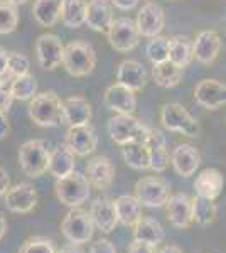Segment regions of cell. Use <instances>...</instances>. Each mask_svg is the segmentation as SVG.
I'll list each match as a JSON object with an SVG mask.
<instances>
[{
  "mask_svg": "<svg viewBox=\"0 0 226 253\" xmlns=\"http://www.w3.org/2000/svg\"><path fill=\"white\" fill-rule=\"evenodd\" d=\"M66 145L71 149V152L75 156L85 157L93 154L98 145V135L91 124L69 126L66 133Z\"/></svg>",
  "mask_w": 226,
  "mask_h": 253,
  "instance_id": "5bb4252c",
  "label": "cell"
},
{
  "mask_svg": "<svg viewBox=\"0 0 226 253\" xmlns=\"http://www.w3.org/2000/svg\"><path fill=\"white\" fill-rule=\"evenodd\" d=\"M171 164L179 175L191 177V175L196 174L198 167L201 166V154L194 145L181 144L171 154Z\"/></svg>",
  "mask_w": 226,
  "mask_h": 253,
  "instance_id": "ac0fdd59",
  "label": "cell"
},
{
  "mask_svg": "<svg viewBox=\"0 0 226 253\" xmlns=\"http://www.w3.org/2000/svg\"><path fill=\"white\" fill-rule=\"evenodd\" d=\"M19 253H56V247L52 240L44 238V236H36V238L27 240L20 247Z\"/></svg>",
  "mask_w": 226,
  "mask_h": 253,
  "instance_id": "f35d334b",
  "label": "cell"
},
{
  "mask_svg": "<svg viewBox=\"0 0 226 253\" xmlns=\"http://www.w3.org/2000/svg\"><path fill=\"white\" fill-rule=\"evenodd\" d=\"M90 216H91V221L94 224V228L101 231V233H112L117 228L118 219L117 213H115V206L113 201L105 196L93 199L91 206H90Z\"/></svg>",
  "mask_w": 226,
  "mask_h": 253,
  "instance_id": "e0dca14e",
  "label": "cell"
},
{
  "mask_svg": "<svg viewBox=\"0 0 226 253\" xmlns=\"http://www.w3.org/2000/svg\"><path fill=\"white\" fill-rule=\"evenodd\" d=\"M145 52H147V58L152 61V64L167 61V54H169V39L162 38V36L150 38Z\"/></svg>",
  "mask_w": 226,
  "mask_h": 253,
  "instance_id": "8d00e7d4",
  "label": "cell"
},
{
  "mask_svg": "<svg viewBox=\"0 0 226 253\" xmlns=\"http://www.w3.org/2000/svg\"><path fill=\"white\" fill-rule=\"evenodd\" d=\"M127 253H155V247H150V245L138 242V240H134L129 247V252Z\"/></svg>",
  "mask_w": 226,
  "mask_h": 253,
  "instance_id": "b9f144b4",
  "label": "cell"
},
{
  "mask_svg": "<svg viewBox=\"0 0 226 253\" xmlns=\"http://www.w3.org/2000/svg\"><path fill=\"white\" fill-rule=\"evenodd\" d=\"M113 22V9L110 0H90L86 3L85 24L96 32H106Z\"/></svg>",
  "mask_w": 226,
  "mask_h": 253,
  "instance_id": "d6986e66",
  "label": "cell"
},
{
  "mask_svg": "<svg viewBox=\"0 0 226 253\" xmlns=\"http://www.w3.org/2000/svg\"><path fill=\"white\" fill-rule=\"evenodd\" d=\"M105 105L110 110L117 113H125V115H132L137 108V96L132 89L122 86V84L115 83L105 91Z\"/></svg>",
  "mask_w": 226,
  "mask_h": 253,
  "instance_id": "ffe728a7",
  "label": "cell"
},
{
  "mask_svg": "<svg viewBox=\"0 0 226 253\" xmlns=\"http://www.w3.org/2000/svg\"><path fill=\"white\" fill-rule=\"evenodd\" d=\"M10 187V177L7 174V170L0 169V196L5 194V191Z\"/></svg>",
  "mask_w": 226,
  "mask_h": 253,
  "instance_id": "ee69618b",
  "label": "cell"
},
{
  "mask_svg": "<svg viewBox=\"0 0 226 253\" xmlns=\"http://www.w3.org/2000/svg\"><path fill=\"white\" fill-rule=\"evenodd\" d=\"M61 0H36L32 15L43 27H52L59 20Z\"/></svg>",
  "mask_w": 226,
  "mask_h": 253,
  "instance_id": "d6a6232c",
  "label": "cell"
},
{
  "mask_svg": "<svg viewBox=\"0 0 226 253\" xmlns=\"http://www.w3.org/2000/svg\"><path fill=\"white\" fill-rule=\"evenodd\" d=\"M7 56H9L7 49L3 46H0V78L7 73Z\"/></svg>",
  "mask_w": 226,
  "mask_h": 253,
  "instance_id": "bcb514c9",
  "label": "cell"
},
{
  "mask_svg": "<svg viewBox=\"0 0 226 253\" xmlns=\"http://www.w3.org/2000/svg\"><path fill=\"white\" fill-rule=\"evenodd\" d=\"M75 154L66 144H59L51 150L47 162V170L56 179H61L64 175L71 174L75 170Z\"/></svg>",
  "mask_w": 226,
  "mask_h": 253,
  "instance_id": "484cf974",
  "label": "cell"
},
{
  "mask_svg": "<svg viewBox=\"0 0 226 253\" xmlns=\"http://www.w3.org/2000/svg\"><path fill=\"white\" fill-rule=\"evenodd\" d=\"M122 156L123 161L129 167L135 170H145L149 169L150 164V154L149 147L145 144H138V142H130V144L122 145Z\"/></svg>",
  "mask_w": 226,
  "mask_h": 253,
  "instance_id": "1f68e13d",
  "label": "cell"
},
{
  "mask_svg": "<svg viewBox=\"0 0 226 253\" xmlns=\"http://www.w3.org/2000/svg\"><path fill=\"white\" fill-rule=\"evenodd\" d=\"M117 83L132 89V91H138V89H142L147 83L145 68L135 59L122 61L117 69Z\"/></svg>",
  "mask_w": 226,
  "mask_h": 253,
  "instance_id": "603a6c76",
  "label": "cell"
},
{
  "mask_svg": "<svg viewBox=\"0 0 226 253\" xmlns=\"http://www.w3.org/2000/svg\"><path fill=\"white\" fill-rule=\"evenodd\" d=\"M110 3L120 10H130L138 3V0H110Z\"/></svg>",
  "mask_w": 226,
  "mask_h": 253,
  "instance_id": "7bdbcfd3",
  "label": "cell"
},
{
  "mask_svg": "<svg viewBox=\"0 0 226 253\" xmlns=\"http://www.w3.org/2000/svg\"><path fill=\"white\" fill-rule=\"evenodd\" d=\"M167 59L179 68H186L192 61V41L187 36H174L169 39V54Z\"/></svg>",
  "mask_w": 226,
  "mask_h": 253,
  "instance_id": "f546056e",
  "label": "cell"
},
{
  "mask_svg": "<svg viewBox=\"0 0 226 253\" xmlns=\"http://www.w3.org/2000/svg\"><path fill=\"white\" fill-rule=\"evenodd\" d=\"M194 98L201 107L218 110L226 103V86L218 80H203L196 84Z\"/></svg>",
  "mask_w": 226,
  "mask_h": 253,
  "instance_id": "2e32d148",
  "label": "cell"
},
{
  "mask_svg": "<svg viewBox=\"0 0 226 253\" xmlns=\"http://www.w3.org/2000/svg\"><path fill=\"white\" fill-rule=\"evenodd\" d=\"M113 206L118 223H122L123 226H134L142 218V205L138 203V199L135 196H118L113 201Z\"/></svg>",
  "mask_w": 226,
  "mask_h": 253,
  "instance_id": "4316f807",
  "label": "cell"
},
{
  "mask_svg": "<svg viewBox=\"0 0 226 253\" xmlns=\"http://www.w3.org/2000/svg\"><path fill=\"white\" fill-rule=\"evenodd\" d=\"M61 231L69 243L85 245L93 238L94 224L88 211L81 208H71L61 221Z\"/></svg>",
  "mask_w": 226,
  "mask_h": 253,
  "instance_id": "8992f818",
  "label": "cell"
},
{
  "mask_svg": "<svg viewBox=\"0 0 226 253\" xmlns=\"http://www.w3.org/2000/svg\"><path fill=\"white\" fill-rule=\"evenodd\" d=\"M63 41L56 34H49V32L41 34L36 41V56H38L41 68L49 69V71L56 69L63 59Z\"/></svg>",
  "mask_w": 226,
  "mask_h": 253,
  "instance_id": "8fae6325",
  "label": "cell"
},
{
  "mask_svg": "<svg viewBox=\"0 0 226 253\" xmlns=\"http://www.w3.org/2000/svg\"><path fill=\"white\" fill-rule=\"evenodd\" d=\"M108 133L112 140L118 145H125L130 144V142L145 144L147 138H149L150 128L134 115L117 113L108 122Z\"/></svg>",
  "mask_w": 226,
  "mask_h": 253,
  "instance_id": "277c9868",
  "label": "cell"
},
{
  "mask_svg": "<svg viewBox=\"0 0 226 253\" xmlns=\"http://www.w3.org/2000/svg\"><path fill=\"white\" fill-rule=\"evenodd\" d=\"M9 84H7L5 80H0V112L2 113L9 112L12 107V101H14V96H12V93H10Z\"/></svg>",
  "mask_w": 226,
  "mask_h": 253,
  "instance_id": "ab89813d",
  "label": "cell"
},
{
  "mask_svg": "<svg viewBox=\"0 0 226 253\" xmlns=\"http://www.w3.org/2000/svg\"><path fill=\"white\" fill-rule=\"evenodd\" d=\"M86 2L85 0H61L59 17L69 29H78L85 24Z\"/></svg>",
  "mask_w": 226,
  "mask_h": 253,
  "instance_id": "4dcf8cb0",
  "label": "cell"
},
{
  "mask_svg": "<svg viewBox=\"0 0 226 253\" xmlns=\"http://www.w3.org/2000/svg\"><path fill=\"white\" fill-rule=\"evenodd\" d=\"M56 253H85L83 252V248H81V245H68V247H64V248H61L59 252H56Z\"/></svg>",
  "mask_w": 226,
  "mask_h": 253,
  "instance_id": "7dc6e473",
  "label": "cell"
},
{
  "mask_svg": "<svg viewBox=\"0 0 226 253\" xmlns=\"http://www.w3.org/2000/svg\"><path fill=\"white\" fill-rule=\"evenodd\" d=\"M7 133H9V118H7V113L0 112V140L5 138Z\"/></svg>",
  "mask_w": 226,
  "mask_h": 253,
  "instance_id": "f6af8a7d",
  "label": "cell"
},
{
  "mask_svg": "<svg viewBox=\"0 0 226 253\" xmlns=\"http://www.w3.org/2000/svg\"><path fill=\"white\" fill-rule=\"evenodd\" d=\"M164 26H166V15L159 3L147 2L145 5L138 10L137 20H135V27L138 31V36L143 38H155L160 36Z\"/></svg>",
  "mask_w": 226,
  "mask_h": 253,
  "instance_id": "30bf717a",
  "label": "cell"
},
{
  "mask_svg": "<svg viewBox=\"0 0 226 253\" xmlns=\"http://www.w3.org/2000/svg\"><path fill=\"white\" fill-rule=\"evenodd\" d=\"M9 88H10V93H12V96H14V100L27 101L38 93V81H36V78L32 75L26 73V75L12 78Z\"/></svg>",
  "mask_w": 226,
  "mask_h": 253,
  "instance_id": "e575fe53",
  "label": "cell"
},
{
  "mask_svg": "<svg viewBox=\"0 0 226 253\" xmlns=\"http://www.w3.org/2000/svg\"><path fill=\"white\" fill-rule=\"evenodd\" d=\"M61 64L75 78L88 76L96 66V52L91 44L85 41H71L63 49Z\"/></svg>",
  "mask_w": 226,
  "mask_h": 253,
  "instance_id": "7a4b0ae2",
  "label": "cell"
},
{
  "mask_svg": "<svg viewBox=\"0 0 226 253\" xmlns=\"http://www.w3.org/2000/svg\"><path fill=\"white\" fill-rule=\"evenodd\" d=\"M29 117L39 126H59L64 124L63 101L56 91L36 93L31 98Z\"/></svg>",
  "mask_w": 226,
  "mask_h": 253,
  "instance_id": "6da1fadb",
  "label": "cell"
},
{
  "mask_svg": "<svg viewBox=\"0 0 226 253\" xmlns=\"http://www.w3.org/2000/svg\"><path fill=\"white\" fill-rule=\"evenodd\" d=\"M56 196L64 206L80 208L90 198V184L85 174L73 170L71 174L56 179Z\"/></svg>",
  "mask_w": 226,
  "mask_h": 253,
  "instance_id": "5b68a950",
  "label": "cell"
},
{
  "mask_svg": "<svg viewBox=\"0 0 226 253\" xmlns=\"http://www.w3.org/2000/svg\"><path fill=\"white\" fill-rule=\"evenodd\" d=\"M134 240L157 248L164 242V228L152 218H140L134 224Z\"/></svg>",
  "mask_w": 226,
  "mask_h": 253,
  "instance_id": "83f0119b",
  "label": "cell"
},
{
  "mask_svg": "<svg viewBox=\"0 0 226 253\" xmlns=\"http://www.w3.org/2000/svg\"><path fill=\"white\" fill-rule=\"evenodd\" d=\"M182 76H184V69L176 66L169 59L154 64V68H152V78H154L155 84H159L162 88L178 86L181 81H182Z\"/></svg>",
  "mask_w": 226,
  "mask_h": 253,
  "instance_id": "f1b7e54d",
  "label": "cell"
},
{
  "mask_svg": "<svg viewBox=\"0 0 226 253\" xmlns=\"http://www.w3.org/2000/svg\"><path fill=\"white\" fill-rule=\"evenodd\" d=\"M9 2L12 3V5L17 7V5H24V3H27L29 0H9Z\"/></svg>",
  "mask_w": 226,
  "mask_h": 253,
  "instance_id": "f907efd6",
  "label": "cell"
},
{
  "mask_svg": "<svg viewBox=\"0 0 226 253\" xmlns=\"http://www.w3.org/2000/svg\"><path fill=\"white\" fill-rule=\"evenodd\" d=\"M7 231V221H5V216L0 213V240L3 238V235H5Z\"/></svg>",
  "mask_w": 226,
  "mask_h": 253,
  "instance_id": "681fc988",
  "label": "cell"
},
{
  "mask_svg": "<svg viewBox=\"0 0 226 253\" xmlns=\"http://www.w3.org/2000/svg\"><path fill=\"white\" fill-rule=\"evenodd\" d=\"M159 253H184V252L181 250L179 247H176V245H167V247H164Z\"/></svg>",
  "mask_w": 226,
  "mask_h": 253,
  "instance_id": "c3c4849f",
  "label": "cell"
},
{
  "mask_svg": "<svg viewBox=\"0 0 226 253\" xmlns=\"http://www.w3.org/2000/svg\"><path fill=\"white\" fill-rule=\"evenodd\" d=\"M145 145L149 147V154H150L149 169L155 170V172H164L171 164V154L167 150L164 133L157 128H150Z\"/></svg>",
  "mask_w": 226,
  "mask_h": 253,
  "instance_id": "7402d4cb",
  "label": "cell"
},
{
  "mask_svg": "<svg viewBox=\"0 0 226 253\" xmlns=\"http://www.w3.org/2000/svg\"><path fill=\"white\" fill-rule=\"evenodd\" d=\"M160 122L171 132L182 133L186 137L199 135V124L181 103H166L160 110Z\"/></svg>",
  "mask_w": 226,
  "mask_h": 253,
  "instance_id": "52a82bcc",
  "label": "cell"
},
{
  "mask_svg": "<svg viewBox=\"0 0 226 253\" xmlns=\"http://www.w3.org/2000/svg\"><path fill=\"white\" fill-rule=\"evenodd\" d=\"M90 253H118L115 245L106 238H100L98 242H94L90 248Z\"/></svg>",
  "mask_w": 226,
  "mask_h": 253,
  "instance_id": "60d3db41",
  "label": "cell"
},
{
  "mask_svg": "<svg viewBox=\"0 0 226 253\" xmlns=\"http://www.w3.org/2000/svg\"><path fill=\"white\" fill-rule=\"evenodd\" d=\"M19 14L17 7L9 0H0V34H10L17 29Z\"/></svg>",
  "mask_w": 226,
  "mask_h": 253,
  "instance_id": "d590c367",
  "label": "cell"
},
{
  "mask_svg": "<svg viewBox=\"0 0 226 253\" xmlns=\"http://www.w3.org/2000/svg\"><path fill=\"white\" fill-rule=\"evenodd\" d=\"M192 199V221H196L199 226H208L216 219L218 216V208L215 201L206 198H199L194 196Z\"/></svg>",
  "mask_w": 226,
  "mask_h": 253,
  "instance_id": "836d02e7",
  "label": "cell"
},
{
  "mask_svg": "<svg viewBox=\"0 0 226 253\" xmlns=\"http://www.w3.org/2000/svg\"><path fill=\"white\" fill-rule=\"evenodd\" d=\"M49 156H51V147L47 140L43 138L27 140L19 149V166L29 177H41L47 170Z\"/></svg>",
  "mask_w": 226,
  "mask_h": 253,
  "instance_id": "3957f363",
  "label": "cell"
},
{
  "mask_svg": "<svg viewBox=\"0 0 226 253\" xmlns=\"http://www.w3.org/2000/svg\"><path fill=\"white\" fill-rule=\"evenodd\" d=\"M64 122L69 126L85 125L91 122V105L83 96H69L63 101Z\"/></svg>",
  "mask_w": 226,
  "mask_h": 253,
  "instance_id": "d4e9b609",
  "label": "cell"
},
{
  "mask_svg": "<svg viewBox=\"0 0 226 253\" xmlns=\"http://www.w3.org/2000/svg\"><path fill=\"white\" fill-rule=\"evenodd\" d=\"M5 208L12 213H31L38 205V191L29 182H20L5 191Z\"/></svg>",
  "mask_w": 226,
  "mask_h": 253,
  "instance_id": "7c38bea8",
  "label": "cell"
},
{
  "mask_svg": "<svg viewBox=\"0 0 226 253\" xmlns=\"http://www.w3.org/2000/svg\"><path fill=\"white\" fill-rule=\"evenodd\" d=\"M223 186H225V177L220 170L216 169H204L201 170L196 177L194 182V189L196 196L199 198H206L215 201L223 193Z\"/></svg>",
  "mask_w": 226,
  "mask_h": 253,
  "instance_id": "cb8c5ba5",
  "label": "cell"
},
{
  "mask_svg": "<svg viewBox=\"0 0 226 253\" xmlns=\"http://www.w3.org/2000/svg\"><path fill=\"white\" fill-rule=\"evenodd\" d=\"M29 68H31V61H29L27 56L20 54V52H9V56H7V73L12 78L26 75V73H29Z\"/></svg>",
  "mask_w": 226,
  "mask_h": 253,
  "instance_id": "74e56055",
  "label": "cell"
},
{
  "mask_svg": "<svg viewBox=\"0 0 226 253\" xmlns=\"http://www.w3.org/2000/svg\"><path fill=\"white\" fill-rule=\"evenodd\" d=\"M106 34H108L110 46L118 52L132 51V49L137 47L138 38H140L137 27H135V22L129 17L113 19Z\"/></svg>",
  "mask_w": 226,
  "mask_h": 253,
  "instance_id": "9c48e42d",
  "label": "cell"
},
{
  "mask_svg": "<svg viewBox=\"0 0 226 253\" xmlns=\"http://www.w3.org/2000/svg\"><path fill=\"white\" fill-rule=\"evenodd\" d=\"M221 51V39L215 31H203L192 42V58L203 64L215 63Z\"/></svg>",
  "mask_w": 226,
  "mask_h": 253,
  "instance_id": "44dd1931",
  "label": "cell"
},
{
  "mask_svg": "<svg viewBox=\"0 0 226 253\" xmlns=\"http://www.w3.org/2000/svg\"><path fill=\"white\" fill-rule=\"evenodd\" d=\"M171 196L169 184L160 177H142L135 184V198L142 206L162 208Z\"/></svg>",
  "mask_w": 226,
  "mask_h": 253,
  "instance_id": "ba28073f",
  "label": "cell"
},
{
  "mask_svg": "<svg viewBox=\"0 0 226 253\" xmlns=\"http://www.w3.org/2000/svg\"><path fill=\"white\" fill-rule=\"evenodd\" d=\"M167 219L178 230H186L192 223V199L191 196L178 193L169 196L166 205Z\"/></svg>",
  "mask_w": 226,
  "mask_h": 253,
  "instance_id": "9a60e30c",
  "label": "cell"
},
{
  "mask_svg": "<svg viewBox=\"0 0 226 253\" xmlns=\"http://www.w3.org/2000/svg\"><path fill=\"white\" fill-rule=\"evenodd\" d=\"M86 181L98 191L110 189L115 181V166L106 156H96L86 164Z\"/></svg>",
  "mask_w": 226,
  "mask_h": 253,
  "instance_id": "4fadbf2b",
  "label": "cell"
}]
</instances>
